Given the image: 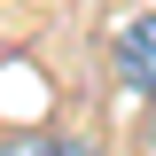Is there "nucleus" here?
Segmentation results:
<instances>
[{"mask_svg":"<svg viewBox=\"0 0 156 156\" xmlns=\"http://www.w3.org/2000/svg\"><path fill=\"white\" fill-rule=\"evenodd\" d=\"M117 86H133V94H156V16H133V23H117Z\"/></svg>","mask_w":156,"mask_h":156,"instance_id":"f257e3e1","label":"nucleus"},{"mask_svg":"<svg viewBox=\"0 0 156 156\" xmlns=\"http://www.w3.org/2000/svg\"><path fill=\"white\" fill-rule=\"evenodd\" d=\"M8 156H70V140H47V133L39 140H8Z\"/></svg>","mask_w":156,"mask_h":156,"instance_id":"f03ea898","label":"nucleus"}]
</instances>
